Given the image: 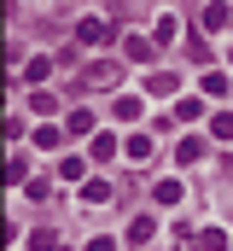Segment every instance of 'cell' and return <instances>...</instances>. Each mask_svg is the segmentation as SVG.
Returning a JSON list of instances; mask_svg holds the SVG:
<instances>
[{
  "instance_id": "1",
  "label": "cell",
  "mask_w": 233,
  "mask_h": 251,
  "mask_svg": "<svg viewBox=\"0 0 233 251\" xmlns=\"http://www.w3.org/2000/svg\"><path fill=\"white\" fill-rule=\"evenodd\" d=\"M116 29H111V18H82L76 24V47H105Z\"/></svg>"
},
{
  "instance_id": "2",
  "label": "cell",
  "mask_w": 233,
  "mask_h": 251,
  "mask_svg": "<svg viewBox=\"0 0 233 251\" xmlns=\"http://www.w3.org/2000/svg\"><path fill=\"white\" fill-rule=\"evenodd\" d=\"M116 76H122V64H111V59H93L88 70H82V88H116Z\"/></svg>"
},
{
  "instance_id": "3",
  "label": "cell",
  "mask_w": 233,
  "mask_h": 251,
  "mask_svg": "<svg viewBox=\"0 0 233 251\" xmlns=\"http://www.w3.org/2000/svg\"><path fill=\"white\" fill-rule=\"evenodd\" d=\"M53 64H58V59H47V53H35V59L23 64V82H29V88H41V82L53 76Z\"/></svg>"
},
{
  "instance_id": "4",
  "label": "cell",
  "mask_w": 233,
  "mask_h": 251,
  "mask_svg": "<svg viewBox=\"0 0 233 251\" xmlns=\"http://www.w3.org/2000/svg\"><path fill=\"white\" fill-rule=\"evenodd\" d=\"M122 53H128V64H146L152 53H158V41H146V35H128V41H122Z\"/></svg>"
},
{
  "instance_id": "5",
  "label": "cell",
  "mask_w": 233,
  "mask_h": 251,
  "mask_svg": "<svg viewBox=\"0 0 233 251\" xmlns=\"http://www.w3.org/2000/svg\"><path fill=\"white\" fill-rule=\"evenodd\" d=\"M116 152H122V146H116L111 128H99V134H93V146H88V158H99V164H105V158H116Z\"/></svg>"
},
{
  "instance_id": "6",
  "label": "cell",
  "mask_w": 233,
  "mask_h": 251,
  "mask_svg": "<svg viewBox=\"0 0 233 251\" xmlns=\"http://www.w3.org/2000/svg\"><path fill=\"white\" fill-rule=\"evenodd\" d=\"M122 152H128V164H146V158H152V134H128Z\"/></svg>"
},
{
  "instance_id": "7",
  "label": "cell",
  "mask_w": 233,
  "mask_h": 251,
  "mask_svg": "<svg viewBox=\"0 0 233 251\" xmlns=\"http://www.w3.org/2000/svg\"><path fill=\"white\" fill-rule=\"evenodd\" d=\"M6 187H29V164H23L18 152L6 158Z\"/></svg>"
},
{
  "instance_id": "8",
  "label": "cell",
  "mask_w": 233,
  "mask_h": 251,
  "mask_svg": "<svg viewBox=\"0 0 233 251\" xmlns=\"http://www.w3.org/2000/svg\"><path fill=\"white\" fill-rule=\"evenodd\" d=\"M152 234H158V222H152V216H134V222H128V246H146Z\"/></svg>"
},
{
  "instance_id": "9",
  "label": "cell",
  "mask_w": 233,
  "mask_h": 251,
  "mask_svg": "<svg viewBox=\"0 0 233 251\" xmlns=\"http://www.w3.org/2000/svg\"><path fill=\"white\" fill-rule=\"evenodd\" d=\"M228 24H233V12L222 0H210V6H204V29H228Z\"/></svg>"
},
{
  "instance_id": "10",
  "label": "cell",
  "mask_w": 233,
  "mask_h": 251,
  "mask_svg": "<svg viewBox=\"0 0 233 251\" xmlns=\"http://www.w3.org/2000/svg\"><path fill=\"white\" fill-rule=\"evenodd\" d=\"M82 204H111V181H82Z\"/></svg>"
},
{
  "instance_id": "11",
  "label": "cell",
  "mask_w": 233,
  "mask_h": 251,
  "mask_svg": "<svg viewBox=\"0 0 233 251\" xmlns=\"http://www.w3.org/2000/svg\"><path fill=\"white\" fill-rule=\"evenodd\" d=\"M64 134H70V128H53V123H41V128H35V146H41V152H58V140H64Z\"/></svg>"
},
{
  "instance_id": "12",
  "label": "cell",
  "mask_w": 233,
  "mask_h": 251,
  "mask_svg": "<svg viewBox=\"0 0 233 251\" xmlns=\"http://www.w3.org/2000/svg\"><path fill=\"white\" fill-rule=\"evenodd\" d=\"M198 158H204V140H192V134H186V140L175 146V164H198Z\"/></svg>"
},
{
  "instance_id": "13",
  "label": "cell",
  "mask_w": 233,
  "mask_h": 251,
  "mask_svg": "<svg viewBox=\"0 0 233 251\" xmlns=\"http://www.w3.org/2000/svg\"><path fill=\"white\" fill-rule=\"evenodd\" d=\"M64 128H70V134H99V128H93V111H70Z\"/></svg>"
},
{
  "instance_id": "14",
  "label": "cell",
  "mask_w": 233,
  "mask_h": 251,
  "mask_svg": "<svg viewBox=\"0 0 233 251\" xmlns=\"http://www.w3.org/2000/svg\"><path fill=\"white\" fill-rule=\"evenodd\" d=\"M29 246H35V251H64V240H58L53 228H35V234H29Z\"/></svg>"
},
{
  "instance_id": "15",
  "label": "cell",
  "mask_w": 233,
  "mask_h": 251,
  "mask_svg": "<svg viewBox=\"0 0 233 251\" xmlns=\"http://www.w3.org/2000/svg\"><path fill=\"white\" fill-rule=\"evenodd\" d=\"M29 111H41V117H53V111H58V100L47 94V88H35V94H29Z\"/></svg>"
},
{
  "instance_id": "16",
  "label": "cell",
  "mask_w": 233,
  "mask_h": 251,
  "mask_svg": "<svg viewBox=\"0 0 233 251\" xmlns=\"http://www.w3.org/2000/svg\"><path fill=\"white\" fill-rule=\"evenodd\" d=\"M111 117H122V123H134V117H140V100H134V94H122V100L111 105Z\"/></svg>"
},
{
  "instance_id": "17",
  "label": "cell",
  "mask_w": 233,
  "mask_h": 251,
  "mask_svg": "<svg viewBox=\"0 0 233 251\" xmlns=\"http://www.w3.org/2000/svg\"><path fill=\"white\" fill-rule=\"evenodd\" d=\"M210 134H216V140H233V111H216V117H210Z\"/></svg>"
},
{
  "instance_id": "18",
  "label": "cell",
  "mask_w": 233,
  "mask_h": 251,
  "mask_svg": "<svg viewBox=\"0 0 233 251\" xmlns=\"http://www.w3.org/2000/svg\"><path fill=\"white\" fill-rule=\"evenodd\" d=\"M146 94H175V70H158V76L146 82Z\"/></svg>"
},
{
  "instance_id": "19",
  "label": "cell",
  "mask_w": 233,
  "mask_h": 251,
  "mask_svg": "<svg viewBox=\"0 0 233 251\" xmlns=\"http://www.w3.org/2000/svg\"><path fill=\"white\" fill-rule=\"evenodd\" d=\"M228 246V234H222V228H204V234H198V251H222Z\"/></svg>"
},
{
  "instance_id": "20",
  "label": "cell",
  "mask_w": 233,
  "mask_h": 251,
  "mask_svg": "<svg viewBox=\"0 0 233 251\" xmlns=\"http://www.w3.org/2000/svg\"><path fill=\"white\" fill-rule=\"evenodd\" d=\"M58 176H70V181H82V176H88V158H64V164H58Z\"/></svg>"
},
{
  "instance_id": "21",
  "label": "cell",
  "mask_w": 233,
  "mask_h": 251,
  "mask_svg": "<svg viewBox=\"0 0 233 251\" xmlns=\"http://www.w3.org/2000/svg\"><path fill=\"white\" fill-rule=\"evenodd\" d=\"M175 35H181V24H175V18H158V35H152V41L163 47V41H175Z\"/></svg>"
},
{
  "instance_id": "22",
  "label": "cell",
  "mask_w": 233,
  "mask_h": 251,
  "mask_svg": "<svg viewBox=\"0 0 233 251\" xmlns=\"http://www.w3.org/2000/svg\"><path fill=\"white\" fill-rule=\"evenodd\" d=\"M152 193H158V204H175V199H181V181H158Z\"/></svg>"
},
{
  "instance_id": "23",
  "label": "cell",
  "mask_w": 233,
  "mask_h": 251,
  "mask_svg": "<svg viewBox=\"0 0 233 251\" xmlns=\"http://www.w3.org/2000/svg\"><path fill=\"white\" fill-rule=\"evenodd\" d=\"M88 251H116V240H111V234H99V240H88Z\"/></svg>"
},
{
  "instance_id": "24",
  "label": "cell",
  "mask_w": 233,
  "mask_h": 251,
  "mask_svg": "<svg viewBox=\"0 0 233 251\" xmlns=\"http://www.w3.org/2000/svg\"><path fill=\"white\" fill-rule=\"evenodd\" d=\"M228 64H233V53H228Z\"/></svg>"
}]
</instances>
